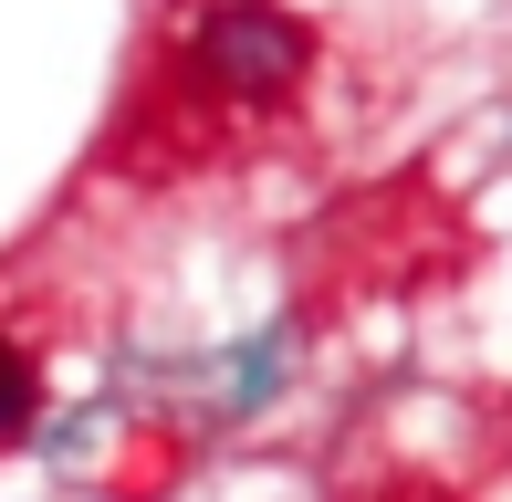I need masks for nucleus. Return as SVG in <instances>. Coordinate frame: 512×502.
Returning <instances> with one entry per match:
<instances>
[{
	"instance_id": "nucleus-2",
	"label": "nucleus",
	"mask_w": 512,
	"mask_h": 502,
	"mask_svg": "<svg viewBox=\"0 0 512 502\" xmlns=\"http://www.w3.org/2000/svg\"><path fill=\"white\" fill-rule=\"evenodd\" d=\"M21 419H32V356H21V346H0V440H11Z\"/></svg>"
},
{
	"instance_id": "nucleus-1",
	"label": "nucleus",
	"mask_w": 512,
	"mask_h": 502,
	"mask_svg": "<svg viewBox=\"0 0 512 502\" xmlns=\"http://www.w3.org/2000/svg\"><path fill=\"white\" fill-rule=\"evenodd\" d=\"M189 63L220 84V95H283V84L304 74V21L272 11V0H220V11L199 21Z\"/></svg>"
}]
</instances>
